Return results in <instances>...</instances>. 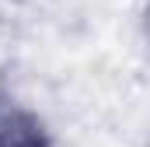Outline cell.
<instances>
[{
	"mask_svg": "<svg viewBox=\"0 0 150 147\" xmlns=\"http://www.w3.org/2000/svg\"><path fill=\"white\" fill-rule=\"evenodd\" d=\"M0 147H49V130L32 109L0 95Z\"/></svg>",
	"mask_w": 150,
	"mask_h": 147,
	"instance_id": "obj_1",
	"label": "cell"
},
{
	"mask_svg": "<svg viewBox=\"0 0 150 147\" xmlns=\"http://www.w3.org/2000/svg\"><path fill=\"white\" fill-rule=\"evenodd\" d=\"M147 35H150V7H147Z\"/></svg>",
	"mask_w": 150,
	"mask_h": 147,
	"instance_id": "obj_2",
	"label": "cell"
}]
</instances>
